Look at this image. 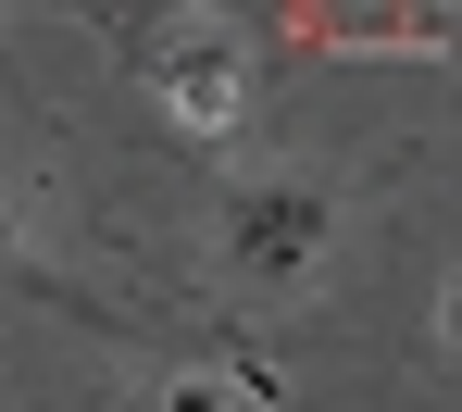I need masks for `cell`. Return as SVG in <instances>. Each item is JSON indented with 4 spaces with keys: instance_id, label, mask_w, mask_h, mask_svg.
<instances>
[{
    "instance_id": "1",
    "label": "cell",
    "mask_w": 462,
    "mask_h": 412,
    "mask_svg": "<svg viewBox=\"0 0 462 412\" xmlns=\"http://www.w3.org/2000/svg\"><path fill=\"white\" fill-rule=\"evenodd\" d=\"M125 63L151 76L162 125H175L188 151H226V138H237V87H250V50H237V38H188V50H162V38H125Z\"/></svg>"
},
{
    "instance_id": "2",
    "label": "cell",
    "mask_w": 462,
    "mask_h": 412,
    "mask_svg": "<svg viewBox=\"0 0 462 412\" xmlns=\"http://www.w3.org/2000/svg\"><path fill=\"white\" fill-rule=\"evenodd\" d=\"M226 238H237V275L250 288H300L312 262H325V238H337V200L325 188H237V213H226Z\"/></svg>"
},
{
    "instance_id": "3",
    "label": "cell",
    "mask_w": 462,
    "mask_h": 412,
    "mask_svg": "<svg viewBox=\"0 0 462 412\" xmlns=\"http://www.w3.org/2000/svg\"><path fill=\"white\" fill-rule=\"evenodd\" d=\"M226 400H250V412H288V362L275 350H226V375H213Z\"/></svg>"
},
{
    "instance_id": "4",
    "label": "cell",
    "mask_w": 462,
    "mask_h": 412,
    "mask_svg": "<svg viewBox=\"0 0 462 412\" xmlns=\"http://www.w3.org/2000/svg\"><path fill=\"white\" fill-rule=\"evenodd\" d=\"M162 412H237V400L213 388V375H175V388H162Z\"/></svg>"
},
{
    "instance_id": "5",
    "label": "cell",
    "mask_w": 462,
    "mask_h": 412,
    "mask_svg": "<svg viewBox=\"0 0 462 412\" xmlns=\"http://www.w3.org/2000/svg\"><path fill=\"white\" fill-rule=\"evenodd\" d=\"M0 288H25V250H13V225H0Z\"/></svg>"
}]
</instances>
